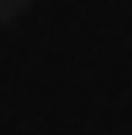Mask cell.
Here are the masks:
<instances>
[{
    "label": "cell",
    "instance_id": "obj_1",
    "mask_svg": "<svg viewBox=\"0 0 132 135\" xmlns=\"http://www.w3.org/2000/svg\"><path fill=\"white\" fill-rule=\"evenodd\" d=\"M34 0H0V21L8 23V21H16L21 18L29 8H31Z\"/></svg>",
    "mask_w": 132,
    "mask_h": 135
}]
</instances>
